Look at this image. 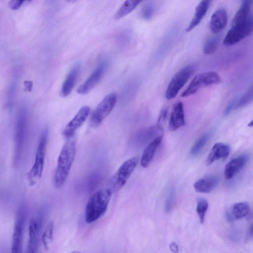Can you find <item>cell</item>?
I'll list each match as a JSON object with an SVG mask.
<instances>
[{"label":"cell","instance_id":"6da1fadb","mask_svg":"<svg viewBox=\"0 0 253 253\" xmlns=\"http://www.w3.org/2000/svg\"><path fill=\"white\" fill-rule=\"evenodd\" d=\"M252 0H244L236 12L223 43L226 46L234 45L248 36L253 30V18L251 13Z\"/></svg>","mask_w":253,"mask_h":253},{"label":"cell","instance_id":"7a4b0ae2","mask_svg":"<svg viewBox=\"0 0 253 253\" xmlns=\"http://www.w3.org/2000/svg\"><path fill=\"white\" fill-rule=\"evenodd\" d=\"M76 154V141L73 137L67 139L58 158L53 182L57 189L61 188L69 174Z\"/></svg>","mask_w":253,"mask_h":253},{"label":"cell","instance_id":"3957f363","mask_svg":"<svg viewBox=\"0 0 253 253\" xmlns=\"http://www.w3.org/2000/svg\"><path fill=\"white\" fill-rule=\"evenodd\" d=\"M112 193L108 188H102L90 197L85 208L84 219L86 223H92L104 214Z\"/></svg>","mask_w":253,"mask_h":253},{"label":"cell","instance_id":"277c9868","mask_svg":"<svg viewBox=\"0 0 253 253\" xmlns=\"http://www.w3.org/2000/svg\"><path fill=\"white\" fill-rule=\"evenodd\" d=\"M47 140V131L44 129L39 139L34 163L27 174V180L30 186L35 185L41 179L43 170L46 148Z\"/></svg>","mask_w":253,"mask_h":253},{"label":"cell","instance_id":"5b68a950","mask_svg":"<svg viewBox=\"0 0 253 253\" xmlns=\"http://www.w3.org/2000/svg\"><path fill=\"white\" fill-rule=\"evenodd\" d=\"M138 161V157H133L124 162L119 168L107 184V188L112 193L119 191L125 185L137 167Z\"/></svg>","mask_w":253,"mask_h":253},{"label":"cell","instance_id":"8992f818","mask_svg":"<svg viewBox=\"0 0 253 253\" xmlns=\"http://www.w3.org/2000/svg\"><path fill=\"white\" fill-rule=\"evenodd\" d=\"M27 127V111L25 107L19 110L17 117L14 131V163L17 165L22 154Z\"/></svg>","mask_w":253,"mask_h":253},{"label":"cell","instance_id":"52a82bcc","mask_svg":"<svg viewBox=\"0 0 253 253\" xmlns=\"http://www.w3.org/2000/svg\"><path fill=\"white\" fill-rule=\"evenodd\" d=\"M220 82L221 78L215 72L208 71L200 73L193 78L181 94V96L184 97L190 96L203 87L217 84Z\"/></svg>","mask_w":253,"mask_h":253},{"label":"cell","instance_id":"ba28073f","mask_svg":"<svg viewBox=\"0 0 253 253\" xmlns=\"http://www.w3.org/2000/svg\"><path fill=\"white\" fill-rule=\"evenodd\" d=\"M117 100V95L115 93L108 94L102 100L91 115L90 126L96 127L101 125L113 110Z\"/></svg>","mask_w":253,"mask_h":253},{"label":"cell","instance_id":"9c48e42d","mask_svg":"<svg viewBox=\"0 0 253 253\" xmlns=\"http://www.w3.org/2000/svg\"><path fill=\"white\" fill-rule=\"evenodd\" d=\"M26 213V206L21 205L18 210L14 223L11 253H22L23 232Z\"/></svg>","mask_w":253,"mask_h":253},{"label":"cell","instance_id":"30bf717a","mask_svg":"<svg viewBox=\"0 0 253 253\" xmlns=\"http://www.w3.org/2000/svg\"><path fill=\"white\" fill-rule=\"evenodd\" d=\"M193 72L192 65L186 66L173 76L166 89L165 96L168 100L174 98L187 82Z\"/></svg>","mask_w":253,"mask_h":253},{"label":"cell","instance_id":"8fae6325","mask_svg":"<svg viewBox=\"0 0 253 253\" xmlns=\"http://www.w3.org/2000/svg\"><path fill=\"white\" fill-rule=\"evenodd\" d=\"M90 110V107L88 106L82 107L67 124L63 131V135L66 139L73 137L76 130L83 125L87 118Z\"/></svg>","mask_w":253,"mask_h":253},{"label":"cell","instance_id":"7c38bea8","mask_svg":"<svg viewBox=\"0 0 253 253\" xmlns=\"http://www.w3.org/2000/svg\"><path fill=\"white\" fill-rule=\"evenodd\" d=\"M107 62L101 61L92 72L86 80L77 89L80 94L89 92L100 82L106 70Z\"/></svg>","mask_w":253,"mask_h":253},{"label":"cell","instance_id":"4fadbf2b","mask_svg":"<svg viewBox=\"0 0 253 253\" xmlns=\"http://www.w3.org/2000/svg\"><path fill=\"white\" fill-rule=\"evenodd\" d=\"M40 218H33L29 223V241L26 253H38L39 236L41 229Z\"/></svg>","mask_w":253,"mask_h":253},{"label":"cell","instance_id":"5bb4252c","mask_svg":"<svg viewBox=\"0 0 253 253\" xmlns=\"http://www.w3.org/2000/svg\"><path fill=\"white\" fill-rule=\"evenodd\" d=\"M249 157L246 154H243L231 160L226 164L224 170V177L226 179L232 178L246 165Z\"/></svg>","mask_w":253,"mask_h":253},{"label":"cell","instance_id":"9a60e30c","mask_svg":"<svg viewBox=\"0 0 253 253\" xmlns=\"http://www.w3.org/2000/svg\"><path fill=\"white\" fill-rule=\"evenodd\" d=\"M80 70L81 64L80 63L75 64L70 69L60 91V94L62 97H65L71 93L75 85Z\"/></svg>","mask_w":253,"mask_h":253},{"label":"cell","instance_id":"2e32d148","mask_svg":"<svg viewBox=\"0 0 253 253\" xmlns=\"http://www.w3.org/2000/svg\"><path fill=\"white\" fill-rule=\"evenodd\" d=\"M228 21L227 12L224 8L216 10L211 15L210 29L213 34H217L226 26Z\"/></svg>","mask_w":253,"mask_h":253},{"label":"cell","instance_id":"e0dca14e","mask_svg":"<svg viewBox=\"0 0 253 253\" xmlns=\"http://www.w3.org/2000/svg\"><path fill=\"white\" fill-rule=\"evenodd\" d=\"M228 145L221 142L215 143L211 148L206 160L207 165H211L219 159H225L230 153Z\"/></svg>","mask_w":253,"mask_h":253},{"label":"cell","instance_id":"ac0fdd59","mask_svg":"<svg viewBox=\"0 0 253 253\" xmlns=\"http://www.w3.org/2000/svg\"><path fill=\"white\" fill-rule=\"evenodd\" d=\"M185 124L184 107L182 102H179L174 106L169 122V128L175 130Z\"/></svg>","mask_w":253,"mask_h":253},{"label":"cell","instance_id":"d6986e66","mask_svg":"<svg viewBox=\"0 0 253 253\" xmlns=\"http://www.w3.org/2000/svg\"><path fill=\"white\" fill-rule=\"evenodd\" d=\"M211 1L202 0L195 8L194 14L191 22L185 29L186 32H189L198 26L206 14L210 6Z\"/></svg>","mask_w":253,"mask_h":253},{"label":"cell","instance_id":"ffe728a7","mask_svg":"<svg viewBox=\"0 0 253 253\" xmlns=\"http://www.w3.org/2000/svg\"><path fill=\"white\" fill-rule=\"evenodd\" d=\"M162 137L163 136H159L152 140L144 150L140 160V165L142 168H147L151 163L162 142Z\"/></svg>","mask_w":253,"mask_h":253},{"label":"cell","instance_id":"44dd1931","mask_svg":"<svg viewBox=\"0 0 253 253\" xmlns=\"http://www.w3.org/2000/svg\"><path fill=\"white\" fill-rule=\"evenodd\" d=\"M219 178L215 176H209L200 178L194 184L196 191L201 193H208L217 186Z\"/></svg>","mask_w":253,"mask_h":253},{"label":"cell","instance_id":"7402d4cb","mask_svg":"<svg viewBox=\"0 0 253 253\" xmlns=\"http://www.w3.org/2000/svg\"><path fill=\"white\" fill-rule=\"evenodd\" d=\"M140 2V0H136L125 1L115 14V19L118 20L128 14L137 6Z\"/></svg>","mask_w":253,"mask_h":253},{"label":"cell","instance_id":"603a6c76","mask_svg":"<svg viewBox=\"0 0 253 253\" xmlns=\"http://www.w3.org/2000/svg\"><path fill=\"white\" fill-rule=\"evenodd\" d=\"M249 211L250 207L247 203H237L231 208V216L235 219H241L246 216Z\"/></svg>","mask_w":253,"mask_h":253},{"label":"cell","instance_id":"cb8c5ba5","mask_svg":"<svg viewBox=\"0 0 253 253\" xmlns=\"http://www.w3.org/2000/svg\"><path fill=\"white\" fill-rule=\"evenodd\" d=\"M210 137L209 133H205L200 136L194 143L189 151L190 155L195 156L198 155L205 147Z\"/></svg>","mask_w":253,"mask_h":253},{"label":"cell","instance_id":"d4e9b609","mask_svg":"<svg viewBox=\"0 0 253 253\" xmlns=\"http://www.w3.org/2000/svg\"><path fill=\"white\" fill-rule=\"evenodd\" d=\"M220 40L219 37H214L208 39L203 46V53L206 55L214 53L218 48Z\"/></svg>","mask_w":253,"mask_h":253},{"label":"cell","instance_id":"484cf974","mask_svg":"<svg viewBox=\"0 0 253 253\" xmlns=\"http://www.w3.org/2000/svg\"><path fill=\"white\" fill-rule=\"evenodd\" d=\"M253 100V89L251 87L239 98H236L235 109L244 107L249 104Z\"/></svg>","mask_w":253,"mask_h":253},{"label":"cell","instance_id":"4316f807","mask_svg":"<svg viewBox=\"0 0 253 253\" xmlns=\"http://www.w3.org/2000/svg\"><path fill=\"white\" fill-rule=\"evenodd\" d=\"M53 224L52 222L49 223L45 229L42 240L45 249H47L49 245L53 240Z\"/></svg>","mask_w":253,"mask_h":253},{"label":"cell","instance_id":"83f0119b","mask_svg":"<svg viewBox=\"0 0 253 253\" xmlns=\"http://www.w3.org/2000/svg\"><path fill=\"white\" fill-rule=\"evenodd\" d=\"M209 206L208 201L204 199H200L198 200L196 207V211L199 216L200 222L203 223L206 213Z\"/></svg>","mask_w":253,"mask_h":253},{"label":"cell","instance_id":"f1b7e54d","mask_svg":"<svg viewBox=\"0 0 253 253\" xmlns=\"http://www.w3.org/2000/svg\"><path fill=\"white\" fill-rule=\"evenodd\" d=\"M155 7L152 2L146 3L142 7L141 10V16L146 20L151 19L154 14Z\"/></svg>","mask_w":253,"mask_h":253},{"label":"cell","instance_id":"f546056e","mask_svg":"<svg viewBox=\"0 0 253 253\" xmlns=\"http://www.w3.org/2000/svg\"><path fill=\"white\" fill-rule=\"evenodd\" d=\"M175 200V193L173 189H171L167 196L165 203V210L169 213L172 210Z\"/></svg>","mask_w":253,"mask_h":253},{"label":"cell","instance_id":"4dcf8cb0","mask_svg":"<svg viewBox=\"0 0 253 253\" xmlns=\"http://www.w3.org/2000/svg\"><path fill=\"white\" fill-rule=\"evenodd\" d=\"M236 98L233 99L226 106L224 112V116L229 115L233 110L235 109Z\"/></svg>","mask_w":253,"mask_h":253},{"label":"cell","instance_id":"1f68e13d","mask_svg":"<svg viewBox=\"0 0 253 253\" xmlns=\"http://www.w3.org/2000/svg\"><path fill=\"white\" fill-rule=\"evenodd\" d=\"M24 2V0H12L9 2L8 5L11 9L16 10L20 8Z\"/></svg>","mask_w":253,"mask_h":253},{"label":"cell","instance_id":"d6a6232c","mask_svg":"<svg viewBox=\"0 0 253 253\" xmlns=\"http://www.w3.org/2000/svg\"><path fill=\"white\" fill-rule=\"evenodd\" d=\"M168 113V108H164L161 111L158 120L157 125L161 126V123L165 121Z\"/></svg>","mask_w":253,"mask_h":253},{"label":"cell","instance_id":"836d02e7","mask_svg":"<svg viewBox=\"0 0 253 253\" xmlns=\"http://www.w3.org/2000/svg\"><path fill=\"white\" fill-rule=\"evenodd\" d=\"M170 248L171 251L175 253H177L178 251V247L177 245L173 242L170 245Z\"/></svg>","mask_w":253,"mask_h":253},{"label":"cell","instance_id":"e575fe53","mask_svg":"<svg viewBox=\"0 0 253 253\" xmlns=\"http://www.w3.org/2000/svg\"><path fill=\"white\" fill-rule=\"evenodd\" d=\"M71 253H81L78 251H72Z\"/></svg>","mask_w":253,"mask_h":253},{"label":"cell","instance_id":"d590c367","mask_svg":"<svg viewBox=\"0 0 253 253\" xmlns=\"http://www.w3.org/2000/svg\"><path fill=\"white\" fill-rule=\"evenodd\" d=\"M249 126H253V121H252L249 124Z\"/></svg>","mask_w":253,"mask_h":253}]
</instances>
